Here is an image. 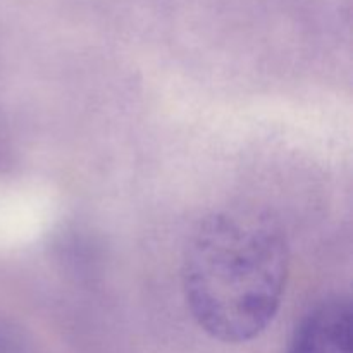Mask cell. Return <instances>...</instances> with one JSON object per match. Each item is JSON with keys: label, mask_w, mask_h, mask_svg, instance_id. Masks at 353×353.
Here are the masks:
<instances>
[{"label": "cell", "mask_w": 353, "mask_h": 353, "mask_svg": "<svg viewBox=\"0 0 353 353\" xmlns=\"http://www.w3.org/2000/svg\"><path fill=\"white\" fill-rule=\"evenodd\" d=\"M0 155H2V143H0Z\"/></svg>", "instance_id": "obj_4"}, {"label": "cell", "mask_w": 353, "mask_h": 353, "mask_svg": "<svg viewBox=\"0 0 353 353\" xmlns=\"http://www.w3.org/2000/svg\"><path fill=\"white\" fill-rule=\"evenodd\" d=\"M352 341L350 299L334 295L303 317L286 353H352Z\"/></svg>", "instance_id": "obj_2"}, {"label": "cell", "mask_w": 353, "mask_h": 353, "mask_svg": "<svg viewBox=\"0 0 353 353\" xmlns=\"http://www.w3.org/2000/svg\"><path fill=\"white\" fill-rule=\"evenodd\" d=\"M0 353H38L21 331L10 326H0Z\"/></svg>", "instance_id": "obj_3"}, {"label": "cell", "mask_w": 353, "mask_h": 353, "mask_svg": "<svg viewBox=\"0 0 353 353\" xmlns=\"http://www.w3.org/2000/svg\"><path fill=\"white\" fill-rule=\"evenodd\" d=\"M288 264L286 238L274 219L241 209L210 214L183 257L186 307L221 343L255 340L281 307Z\"/></svg>", "instance_id": "obj_1"}]
</instances>
